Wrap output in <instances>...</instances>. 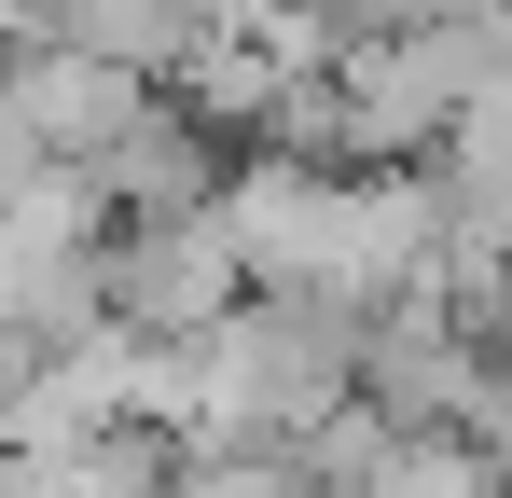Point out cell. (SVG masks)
I'll return each mask as SVG.
<instances>
[{
    "label": "cell",
    "mask_w": 512,
    "mask_h": 498,
    "mask_svg": "<svg viewBox=\"0 0 512 498\" xmlns=\"http://www.w3.org/2000/svg\"><path fill=\"white\" fill-rule=\"evenodd\" d=\"M360 332L374 305H346V291H236V319L194 332L180 360H194V415L180 429H305V415L360 402Z\"/></svg>",
    "instance_id": "6da1fadb"
},
{
    "label": "cell",
    "mask_w": 512,
    "mask_h": 498,
    "mask_svg": "<svg viewBox=\"0 0 512 498\" xmlns=\"http://www.w3.org/2000/svg\"><path fill=\"white\" fill-rule=\"evenodd\" d=\"M97 263H111V332H139V346H194V332L236 319V291H250L222 208H194V222H111Z\"/></svg>",
    "instance_id": "7a4b0ae2"
},
{
    "label": "cell",
    "mask_w": 512,
    "mask_h": 498,
    "mask_svg": "<svg viewBox=\"0 0 512 498\" xmlns=\"http://www.w3.org/2000/svg\"><path fill=\"white\" fill-rule=\"evenodd\" d=\"M111 222H194V208H222V180H236V139L194 111V97H139L125 111V139L97 166H70Z\"/></svg>",
    "instance_id": "3957f363"
},
{
    "label": "cell",
    "mask_w": 512,
    "mask_h": 498,
    "mask_svg": "<svg viewBox=\"0 0 512 498\" xmlns=\"http://www.w3.org/2000/svg\"><path fill=\"white\" fill-rule=\"evenodd\" d=\"M485 388H499V346H471L457 319H429L416 291L374 305V332H360V402L388 415V429H471Z\"/></svg>",
    "instance_id": "277c9868"
},
{
    "label": "cell",
    "mask_w": 512,
    "mask_h": 498,
    "mask_svg": "<svg viewBox=\"0 0 512 498\" xmlns=\"http://www.w3.org/2000/svg\"><path fill=\"white\" fill-rule=\"evenodd\" d=\"M0 97L28 111V139H42L56 166H97L111 139H125V111H139L153 83L125 70V56H97V42H28V56L0 70Z\"/></svg>",
    "instance_id": "5b68a950"
},
{
    "label": "cell",
    "mask_w": 512,
    "mask_h": 498,
    "mask_svg": "<svg viewBox=\"0 0 512 498\" xmlns=\"http://www.w3.org/2000/svg\"><path fill=\"white\" fill-rule=\"evenodd\" d=\"M429 208H443V236H471V249H512V111H457V125H443Z\"/></svg>",
    "instance_id": "8992f818"
}]
</instances>
